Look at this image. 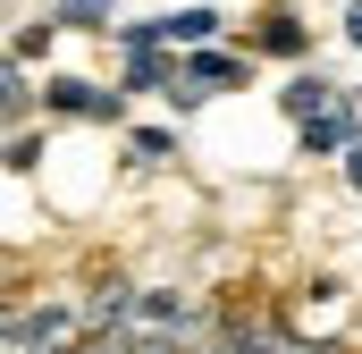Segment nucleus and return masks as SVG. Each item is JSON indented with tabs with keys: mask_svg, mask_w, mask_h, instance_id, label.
<instances>
[{
	"mask_svg": "<svg viewBox=\"0 0 362 354\" xmlns=\"http://www.w3.org/2000/svg\"><path fill=\"white\" fill-rule=\"evenodd\" d=\"M245 51H253V59H295V68H312V25H303L295 8H270V17H253Z\"/></svg>",
	"mask_w": 362,
	"mask_h": 354,
	"instance_id": "7ed1b4c3",
	"label": "nucleus"
},
{
	"mask_svg": "<svg viewBox=\"0 0 362 354\" xmlns=\"http://www.w3.org/2000/svg\"><path fill=\"white\" fill-rule=\"evenodd\" d=\"M169 25H177V51H202V42H219L228 17H219L211 0H194V8H169Z\"/></svg>",
	"mask_w": 362,
	"mask_h": 354,
	"instance_id": "0eeeda50",
	"label": "nucleus"
},
{
	"mask_svg": "<svg viewBox=\"0 0 362 354\" xmlns=\"http://www.w3.org/2000/svg\"><path fill=\"white\" fill-rule=\"evenodd\" d=\"M59 34H68V25L42 8V17H25V25L8 34V59H25V68H34V59H51V42H59Z\"/></svg>",
	"mask_w": 362,
	"mask_h": 354,
	"instance_id": "423d86ee",
	"label": "nucleus"
},
{
	"mask_svg": "<svg viewBox=\"0 0 362 354\" xmlns=\"http://www.w3.org/2000/svg\"><path fill=\"white\" fill-rule=\"evenodd\" d=\"M0 110H8V127H25V110H34V76H25V59L0 68Z\"/></svg>",
	"mask_w": 362,
	"mask_h": 354,
	"instance_id": "1a4fd4ad",
	"label": "nucleus"
},
{
	"mask_svg": "<svg viewBox=\"0 0 362 354\" xmlns=\"http://www.w3.org/2000/svg\"><path fill=\"white\" fill-rule=\"evenodd\" d=\"M346 185H354V194H362V144H354V152H346Z\"/></svg>",
	"mask_w": 362,
	"mask_h": 354,
	"instance_id": "ddd939ff",
	"label": "nucleus"
},
{
	"mask_svg": "<svg viewBox=\"0 0 362 354\" xmlns=\"http://www.w3.org/2000/svg\"><path fill=\"white\" fill-rule=\"evenodd\" d=\"M337 101H346V93L329 85V76H320V68H295V76H286V85H278V110H286V118H295V127H303V118H320V110H337Z\"/></svg>",
	"mask_w": 362,
	"mask_h": 354,
	"instance_id": "39448f33",
	"label": "nucleus"
},
{
	"mask_svg": "<svg viewBox=\"0 0 362 354\" xmlns=\"http://www.w3.org/2000/svg\"><path fill=\"white\" fill-rule=\"evenodd\" d=\"M51 17H59L68 34H110V25H118L110 0H51Z\"/></svg>",
	"mask_w": 362,
	"mask_h": 354,
	"instance_id": "6e6552de",
	"label": "nucleus"
},
{
	"mask_svg": "<svg viewBox=\"0 0 362 354\" xmlns=\"http://www.w3.org/2000/svg\"><path fill=\"white\" fill-rule=\"evenodd\" d=\"M127 152H135V161H169V152H177V127H135Z\"/></svg>",
	"mask_w": 362,
	"mask_h": 354,
	"instance_id": "9b49d317",
	"label": "nucleus"
},
{
	"mask_svg": "<svg viewBox=\"0 0 362 354\" xmlns=\"http://www.w3.org/2000/svg\"><path fill=\"white\" fill-rule=\"evenodd\" d=\"M42 152H51V135L17 127V135H8V177H34V169H42Z\"/></svg>",
	"mask_w": 362,
	"mask_h": 354,
	"instance_id": "9d476101",
	"label": "nucleus"
},
{
	"mask_svg": "<svg viewBox=\"0 0 362 354\" xmlns=\"http://www.w3.org/2000/svg\"><path fill=\"white\" fill-rule=\"evenodd\" d=\"M110 8H118V0H110Z\"/></svg>",
	"mask_w": 362,
	"mask_h": 354,
	"instance_id": "4468645a",
	"label": "nucleus"
},
{
	"mask_svg": "<svg viewBox=\"0 0 362 354\" xmlns=\"http://www.w3.org/2000/svg\"><path fill=\"white\" fill-rule=\"evenodd\" d=\"M295 144H303V161H346V152L362 144V93L337 101V110H320V118H303Z\"/></svg>",
	"mask_w": 362,
	"mask_h": 354,
	"instance_id": "f03ea898",
	"label": "nucleus"
},
{
	"mask_svg": "<svg viewBox=\"0 0 362 354\" xmlns=\"http://www.w3.org/2000/svg\"><path fill=\"white\" fill-rule=\"evenodd\" d=\"M42 110H51V118L118 127V118H127V93H101V85H85V76H42Z\"/></svg>",
	"mask_w": 362,
	"mask_h": 354,
	"instance_id": "f257e3e1",
	"label": "nucleus"
},
{
	"mask_svg": "<svg viewBox=\"0 0 362 354\" xmlns=\"http://www.w3.org/2000/svg\"><path fill=\"white\" fill-rule=\"evenodd\" d=\"M185 85H202V93L253 85V51H219V42H202V51H185Z\"/></svg>",
	"mask_w": 362,
	"mask_h": 354,
	"instance_id": "20e7f679",
	"label": "nucleus"
},
{
	"mask_svg": "<svg viewBox=\"0 0 362 354\" xmlns=\"http://www.w3.org/2000/svg\"><path fill=\"white\" fill-rule=\"evenodd\" d=\"M337 34H346V42H354V51H362V0H354V8H346V25H337Z\"/></svg>",
	"mask_w": 362,
	"mask_h": 354,
	"instance_id": "f8f14e48",
	"label": "nucleus"
}]
</instances>
